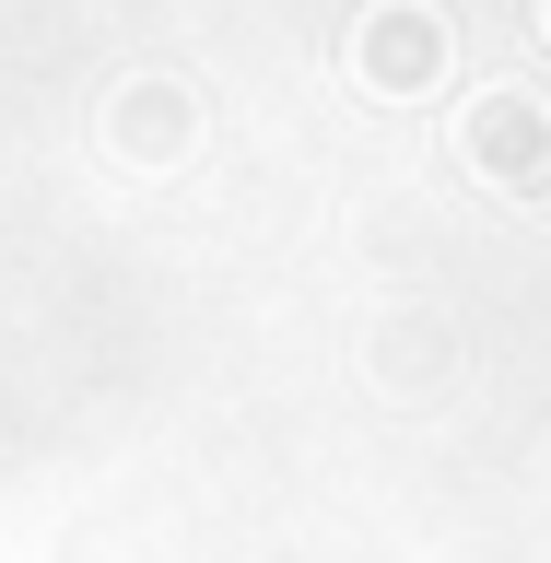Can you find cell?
Masks as SVG:
<instances>
[{
    "label": "cell",
    "mask_w": 551,
    "mask_h": 563,
    "mask_svg": "<svg viewBox=\"0 0 551 563\" xmlns=\"http://www.w3.org/2000/svg\"><path fill=\"white\" fill-rule=\"evenodd\" d=\"M376 59H387V82L411 95L422 70H434V24H411V12H399V24H387V35H364V70H376Z\"/></svg>",
    "instance_id": "obj_1"
}]
</instances>
